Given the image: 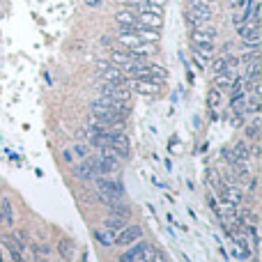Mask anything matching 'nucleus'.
Here are the masks:
<instances>
[{"mask_svg": "<svg viewBox=\"0 0 262 262\" xmlns=\"http://www.w3.org/2000/svg\"><path fill=\"white\" fill-rule=\"evenodd\" d=\"M253 262H258V260H253Z\"/></svg>", "mask_w": 262, "mask_h": 262, "instance_id": "nucleus-28", "label": "nucleus"}, {"mask_svg": "<svg viewBox=\"0 0 262 262\" xmlns=\"http://www.w3.org/2000/svg\"><path fill=\"white\" fill-rule=\"evenodd\" d=\"M94 237H97V242L104 244V246H113V239H115V237L111 235V232H106L104 228H101V230H94Z\"/></svg>", "mask_w": 262, "mask_h": 262, "instance_id": "nucleus-21", "label": "nucleus"}, {"mask_svg": "<svg viewBox=\"0 0 262 262\" xmlns=\"http://www.w3.org/2000/svg\"><path fill=\"white\" fill-rule=\"evenodd\" d=\"M23 262H26V260H23Z\"/></svg>", "mask_w": 262, "mask_h": 262, "instance_id": "nucleus-29", "label": "nucleus"}, {"mask_svg": "<svg viewBox=\"0 0 262 262\" xmlns=\"http://www.w3.org/2000/svg\"><path fill=\"white\" fill-rule=\"evenodd\" d=\"M0 223H2V212H0Z\"/></svg>", "mask_w": 262, "mask_h": 262, "instance_id": "nucleus-27", "label": "nucleus"}, {"mask_svg": "<svg viewBox=\"0 0 262 262\" xmlns=\"http://www.w3.org/2000/svg\"><path fill=\"white\" fill-rule=\"evenodd\" d=\"M129 90H134L138 94H145V97H156L161 92V85L154 81H143V78H134L129 81Z\"/></svg>", "mask_w": 262, "mask_h": 262, "instance_id": "nucleus-4", "label": "nucleus"}, {"mask_svg": "<svg viewBox=\"0 0 262 262\" xmlns=\"http://www.w3.org/2000/svg\"><path fill=\"white\" fill-rule=\"evenodd\" d=\"M97 69H99V74H101V81L113 83V85H127L129 87L127 74H124L122 69H117L115 65H108V62H97Z\"/></svg>", "mask_w": 262, "mask_h": 262, "instance_id": "nucleus-2", "label": "nucleus"}, {"mask_svg": "<svg viewBox=\"0 0 262 262\" xmlns=\"http://www.w3.org/2000/svg\"><path fill=\"white\" fill-rule=\"evenodd\" d=\"M117 41H120V44L127 48V51H131L136 44H141V39L136 37L134 30H131V33H117Z\"/></svg>", "mask_w": 262, "mask_h": 262, "instance_id": "nucleus-13", "label": "nucleus"}, {"mask_svg": "<svg viewBox=\"0 0 262 262\" xmlns=\"http://www.w3.org/2000/svg\"><path fill=\"white\" fill-rule=\"evenodd\" d=\"M124 225H127V219H120V216H111V214H108V219L104 221V230H106V232H111L113 237L117 235Z\"/></svg>", "mask_w": 262, "mask_h": 262, "instance_id": "nucleus-10", "label": "nucleus"}, {"mask_svg": "<svg viewBox=\"0 0 262 262\" xmlns=\"http://www.w3.org/2000/svg\"><path fill=\"white\" fill-rule=\"evenodd\" d=\"M97 195H99L101 202L113 205V202L124 200V188H122V184L111 180V177H99L97 180Z\"/></svg>", "mask_w": 262, "mask_h": 262, "instance_id": "nucleus-1", "label": "nucleus"}, {"mask_svg": "<svg viewBox=\"0 0 262 262\" xmlns=\"http://www.w3.org/2000/svg\"><path fill=\"white\" fill-rule=\"evenodd\" d=\"M76 177H81V180H97V159L94 156H87L83 159L78 166H76Z\"/></svg>", "mask_w": 262, "mask_h": 262, "instance_id": "nucleus-5", "label": "nucleus"}, {"mask_svg": "<svg viewBox=\"0 0 262 262\" xmlns=\"http://www.w3.org/2000/svg\"><path fill=\"white\" fill-rule=\"evenodd\" d=\"M58 253L62 256V260H72V258H74V242H72V239H60Z\"/></svg>", "mask_w": 262, "mask_h": 262, "instance_id": "nucleus-15", "label": "nucleus"}, {"mask_svg": "<svg viewBox=\"0 0 262 262\" xmlns=\"http://www.w3.org/2000/svg\"><path fill=\"white\" fill-rule=\"evenodd\" d=\"M221 193H223V200H228L232 202V205H237V202L242 200V191H239V187H235V184H225V187L221 188Z\"/></svg>", "mask_w": 262, "mask_h": 262, "instance_id": "nucleus-11", "label": "nucleus"}, {"mask_svg": "<svg viewBox=\"0 0 262 262\" xmlns=\"http://www.w3.org/2000/svg\"><path fill=\"white\" fill-rule=\"evenodd\" d=\"M235 81V74H230V72H221V74H216V90H230Z\"/></svg>", "mask_w": 262, "mask_h": 262, "instance_id": "nucleus-16", "label": "nucleus"}, {"mask_svg": "<svg viewBox=\"0 0 262 262\" xmlns=\"http://www.w3.org/2000/svg\"><path fill=\"white\" fill-rule=\"evenodd\" d=\"M212 69H214L216 74H221V72H225L228 69V55H221V58H216L214 65H212Z\"/></svg>", "mask_w": 262, "mask_h": 262, "instance_id": "nucleus-24", "label": "nucleus"}, {"mask_svg": "<svg viewBox=\"0 0 262 262\" xmlns=\"http://www.w3.org/2000/svg\"><path fill=\"white\" fill-rule=\"evenodd\" d=\"M85 5L87 7H99L101 2H99V0H85Z\"/></svg>", "mask_w": 262, "mask_h": 262, "instance_id": "nucleus-26", "label": "nucleus"}, {"mask_svg": "<svg viewBox=\"0 0 262 262\" xmlns=\"http://www.w3.org/2000/svg\"><path fill=\"white\" fill-rule=\"evenodd\" d=\"M115 23L120 26V33H131V30L138 26L134 9H122V12H117L115 14Z\"/></svg>", "mask_w": 262, "mask_h": 262, "instance_id": "nucleus-6", "label": "nucleus"}, {"mask_svg": "<svg viewBox=\"0 0 262 262\" xmlns=\"http://www.w3.org/2000/svg\"><path fill=\"white\" fill-rule=\"evenodd\" d=\"M134 33H136V37H138L141 41H150V44H156V41H159V30H154V28L136 26Z\"/></svg>", "mask_w": 262, "mask_h": 262, "instance_id": "nucleus-9", "label": "nucleus"}, {"mask_svg": "<svg viewBox=\"0 0 262 262\" xmlns=\"http://www.w3.org/2000/svg\"><path fill=\"white\" fill-rule=\"evenodd\" d=\"M0 212H2V221H7V225H12L14 223V216H12V205L9 200H0Z\"/></svg>", "mask_w": 262, "mask_h": 262, "instance_id": "nucleus-19", "label": "nucleus"}, {"mask_svg": "<svg viewBox=\"0 0 262 262\" xmlns=\"http://www.w3.org/2000/svg\"><path fill=\"white\" fill-rule=\"evenodd\" d=\"M94 159H97V177H113V175H117V170H120L117 159H99V156H94Z\"/></svg>", "mask_w": 262, "mask_h": 262, "instance_id": "nucleus-7", "label": "nucleus"}, {"mask_svg": "<svg viewBox=\"0 0 262 262\" xmlns=\"http://www.w3.org/2000/svg\"><path fill=\"white\" fill-rule=\"evenodd\" d=\"M152 256H154V246H152V244H145L143 251L136 256L134 262H150V260H152Z\"/></svg>", "mask_w": 262, "mask_h": 262, "instance_id": "nucleus-20", "label": "nucleus"}, {"mask_svg": "<svg viewBox=\"0 0 262 262\" xmlns=\"http://www.w3.org/2000/svg\"><path fill=\"white\" fill-rule=\"evenodd\" d=\"M108 212H111V216H120V219H129V214H131V209L124 205V200L108 205Z\"/></svg>", "mask_w": 262, "mask_h": 262, "instance_id": "nucleus-14", "label": "nucleus"}, {"mask_svg": "<svg viewBox=\"0 0 262 262\" xmlns=\"http://www.w3.org/2000/svg\"><path fill=\"white\" fill-rule=\"evenodd\" d=\"M138 239H143L141 225H124V228L115 235L113 244H115V246H131V244L138 242Z\"/></svg>", "mask_w": 262, "mask_h": 262, "instance_id": "nucleus-3", "label": "nucleus"}, {"mask_svg": "<svg viewBox=\"0 0 262 262\" xmlns=\"http://www.w3.org/2000/svg\"><path fill=\"white\" fill-rule=\"evenodd\" d=\"M72 152H74V154L83 161V159H87V156H90V145H85V143H76L74 148H72Z\"/></svg>", "mask_w": 262, "mask_h": 262, "instance_id": "nucleus-23", "label": "nucleus"}, {"mask_svg": "<svg viewBox=\"0 0 262 262\" xmlns=\"http://www.w3.org/2000/svg\"><path fill=\"white\" fill-rule=\"evenodd\" d=\"M214 39H216V30L209 23L205 28H195L191 33V41L193 44H214Z\"/></svg>", "mask_w": 262, "mask_h": 262, "instance_id": "nucleus-8", "label": "nucleus"}, {"mask_svg": "<svg viewBox=\"0 0 262 262\" xmlns=\"http://www.w3.org/2000/svg\"><path fill=\"white\" fill-rule=\"evenodd\" d=\"M193 53H198L200 58H212L214 55V44H193Z\"/></svg>", "mask_w": 262, "mask_h": 262, "instance_id": "nucleus-18", "label": "nucleus"}, {"mask_svg": "<svg viewBox=\"0 0 262 262\" xmlns=\"http://www.w3.org/2000/svg\"><path fill=\"white\" fill-rule=\"evenodd\" d=\"M150 262H168V260H166V256H163L161 251L154 249V256H152V260H150Z\"/></svg>", "mask_w": 262, "mask_h": 262, "instance_id": "nucleus-25", "label": "nucleus"}, {"mask_svg": "<svg viewBox=\"0 0 262 262\" xmlns=\"http://www.w3.org/2000/svg\"><path fill=\"white\" fill-rule=\"evenodd\" d=\"M207 104H209V108H212V111H216V108L221 106V90H212V92L207 94Z\"/></svg>", "mask_w": 262, "mask_h": 262, "instance_id": "nucleus-22", "label": "nucleus"}, {"mask_svg": "<svg viewBox=\"0 0 262 262\" xmlns=\"http://www.w3.org/2000/svg\"><path fill=\"white\" fill-rule=\"evenodd\" d=\"M145 244H148V242H143V239L134 242V246H131L129 251H124V253L120 256V262H134V260H136V256H138V253L143 251V246H145Z\"/></svg>", "mask_w": 262, "mask_h": 262, "instance_id": "nucleus-12", "label": "nucleus"}, {"mask_svg": "<svg viewBox=\"0 0 262 262\" xmlns=\"http://www.w3.org/2000/svg\"><path fill=\"white\" fill-rule=\"evenodd\" d=\"M230 154L235 161H246L249 159V148H246V143H237L235 148L230 150Z\"/></svg>", "mask_w": 262, "mask_h": 262, "instance_id": "nucleus-17", "label": "nucleus"}]
</instances>
